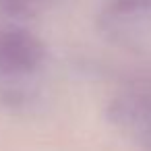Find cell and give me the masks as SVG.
Returning <instances> with one entry per match:
<instances>
[{
	"label": "cell",
	"mask_w": 151,
	"mask_h": 151,
	"mask_svg": "<svg viewBox=\"0 0 151 151\" xmlns=\"http://www.w3.org/2000/svg\"><path fill=\"white\" fill-rule=\"evenodd\" d=\"M42 44L25 31L0 33V70L4 73H29L42 62Z\"/></svg>",
	"instance_id": "cell-1"
}]
</instances>
